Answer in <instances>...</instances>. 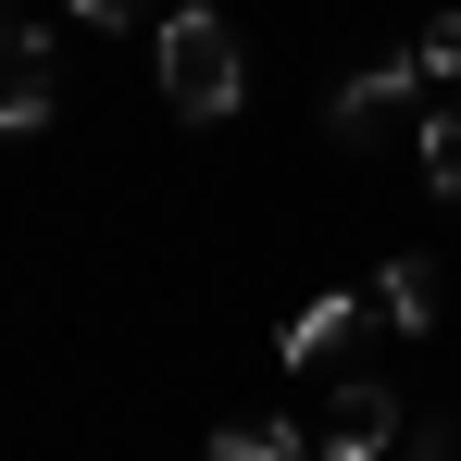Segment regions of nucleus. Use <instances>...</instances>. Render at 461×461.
<instances>
[{"instance_id": "7ed1b4c3", "label": "nucleus", "mask_w": 461, "mask_h": 461, "mask_svg": "<svg viewBox=\"0 0 461 461\" xmlns=\"http://www.w3.org/2000/svg\"><path fill=\"white\" fill-rule=\"evenodd\" d=\"M50 100H63V63H50V38H38V25H0V138L50 125Z\"/></svg>"}, {"instance_id": "20e7f679", "label": "nucleus", "mask_w": 461, "mask_h": 461, "mask_svg": "<svg viewBox=\"0 0 461 461\" xmlns=\"http://www.w3.org/2000/svg\"><path fill=\"white\" fill-rule=\"evenodd\" d=\"M386 437H399V386H337L312 424V461H386Z\"/></svg>"}, {"instance_id": "39448f33", "label": "nucleus", "mask_w": 461, "mask_h": 461, "mask_svg": "<svg viewBox=\"0 0 461 461\" xmlns=\"http://www.w3.org/2000/svg\"><path fill=\"white\" fill-rule=\"evenodd\" d=\"M362 300H375V324H399V337H411V324H437V275H424V262H386Z\"/></svg>"}, {"instance_id": "f257e3e1", "label": "nucleus", "mask_w": 461, "mask_h": 461, "mask_svg": "<svg viewBox=\"0 0 461 461\" xmlns=\"http://www.w3.org/2000/svg\"><path fill=\"white\" fill-rule=\"evenodd\" d=\"M150 63H162V100H175L187 125H212V113H237V100H249V63H237V38H225V13H212V0L162 13Z\"/></svg>"}, {"instance_id": "f03ea898", "label": "nucleus", "mask_w": 461, "mask_h": 461, "mask_svg": "<svg viewBox=\"0 0 461 461\" xmlns=\"http://www.w3.org/2000/svg\"><path fill=\"white\" fill-rule=\"evenodd\" d=\"M337 138L386 150V138H424V63H375V76L337 87Z\"/></svg>"}, {"instance_id": "6e6552de", "label": "nucleus", "mask_w": 461, "mask_h": 461, "mask_svg": "<svg viewBox=\"0 0 461 461\" xmlns=\"http://www.w3.org/2000/svg\"><path fill=\"white\" fill-rule=\"evenodd\" d=\"M424 187H437V200H461V113H437V125H424Z\"/></svg>"}, {"instance_id": "9d476101", "label": "nucleus", "mask_w": 461, "mask_h": 461, "mask_svg": "<svg viewBox=\"0 0 461 461\" xmlns=\"http://www.w3.org/2000/svg\"><path fill=\"white\" fill-rule=\"evenodd\" d=\"M87 25H162V13H175V0H76Z\"/></svg>"}, {"instance_id": "1a4fd4ad", "label": "nucleus", "mask_w": 461, "mask_h": 461, "mask_svg": "<svg viewBox=\"0 0 461 461\" xmlns=\"http://www.w3.org/2000/svg\"><path fill=\"white\" fill-rule=\"evenodd\" d=\"M411 63H424V76H461V13H437V25H424V50H411Z\"/></svg>"}, {"instance_id": "423d86ee", "label": "nucleus", "mask_w": 461, "mask_h": 461, "mask_svg": "<svg viewBox=\"0 0 461 461\" xmlns=\"http://www.w3.org/2000/svg\"><path fill=\"white\" fill-rule=\"evenodd\" d=\"M362 312H375V300H312L300 324H287V337H275V349H287V362H324V349H337V337H362Z\"/></svg>"}, {"instance_id": "0eeeda50", "label": "nucleus", "mask_w": 461, "mask_h": 461, "mask_svg": "<svg viewBox=\"0 0 461 461\" xmlns=\"http://www.w3.org/2000/svg\"><path fill=\"white\" fill-rule=\"evenodd\" d=\"M200 461H312V437H300V424H225Z\"/></svg>"}]
</instances>
